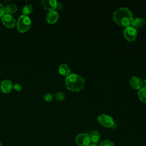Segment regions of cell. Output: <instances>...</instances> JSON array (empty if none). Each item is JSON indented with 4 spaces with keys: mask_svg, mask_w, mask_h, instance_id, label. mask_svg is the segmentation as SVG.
I'll list each match as a JSON object with an SVG mask.
<instances>
[{
    "mask_svg": "<svg viewBox=\"0 0 146 146\" xmlns=\"http://www.w3.org/2000/svg\"><path fill=\"white\" fill-rule=\"evenodd\" d=\"M4 10L5 13H6V14L12 15L17 11L18 7L15 4L11 3L5 6V7H4Z\"/></svg>",
    "mask_w": 146,
    "mask_h": 146,
    "instance_id": "obj_14",
    "label": "cell"
},
{
    "mask_svg": "<svg viewBox=\"0 0 146 146\" xmlns=\"http://www.w3.org/2000/svg\"><path fill=\"white\" fill-rule=\"evenodd\" d=\"M90 140H91V143H92V144H96L99 143L100 139V133L96 131V130H95V131H93L90 135Z\"/></svg>",
    "mask_w": 146,
    "mask_h": 146,
    "instance_id": "obj_15",
    "label": "cell"
},
{
    "mask_svg": "<svg viewBox=\"0 0 146 146\" xmlns=\"http://www.w3.org/2000/svg\"><path fill=\"white\" fill-rule=\"evenodd\" d=\"M43 7L47 10L52 11L56 9L58 2L55 0H43L41 1Z\"/></svg>",
    "mask_w": 146,
    "mask_h": 146,
    "instance_id": "obj_10",
    "label": "cell"
},
{
    "mask_svg": "<svg viewBox=\"0 0 146 146\" xmlns=\"http://www.w3.org/2000/svg\"><path fill=\"white\" fill-rule=\"evenodd\" d=\"M5 14V10L3 5L0 2V18H2Z\"/></svg>",
    "mask_w": 146,
    "mask_h": 146,
    "instance_id": "obj_22",
    "label": "cell"
},
{
    "mask_svg": "<svg viewBox=\"0 0 146 146\" xmlns=\"http://www.w3.org/2000/svg\"><path fill=\"white\" fill-rule=\"evenodd\" d=\"M143 86L144 87H146V79H144V80L143 81Z\"/></svg>",
    "mask_w": 146,
    "mask_h": 146,
    "instance_id": "obj_24",
    "label": "cell"
},
{
    "mask_svg": "<svg viewBox=\"0 0 146 146\" xmlns=\"http://www.w3.org/2000/svg\"><path fill=\"white\" fill-rule=\"evenodd\" d=\"M55 99L59 101V102H62L64 100V95L63 92H58L56 94H55Z\"/></svg>",
    "mask_w": 146,
    "mask_h": 146,
    "instance_id": "obj_18",
    "label": "cell"
},
{
    "mask_svg": "<svg viewBox=\"0 0 146 146\" xmlns=\"http://www.w3.org/2000/svg\"><path fill=\"white\" fill-rule=\"evenodd\" d=\"M53 99V95L50 93H47L44 96V100L47 102H50Z\"/></svg>",
    "mask_w": 146,
    "mask_h": 146,
    "instance_id": "obj_20",
    "label": "cell"
},
{
    "mask_svg": "<svg viewBox=\"0 0 146 146\" xmlns=\"http://www.w3.org/2000/svg\"><path fill=\"white\" fill-rule=\"evenodd\" d=\"M129 84L133 88L139 90L143 86V81L139 77L133 76L129 80Z\"/></svg>",
    "mask_w": 146,
    "mask_h": 146,
    "instance_id": "obj_11",
    "label": "cell"
},
{
    "mask_svg": "<svg viewBox=\"0 0 146 146\" xmlns=\"http://www.w3.org/2000/svg\"><path fill=\"white\" fill-rule=\"evenodd\" d=\"M13 88H14L15 91L19 92V91H21V90H22V86H21V84H18V83H16V84H15L13 86Z\"/></svg>",
    "mask_w": 146,
    "mask_h": 146,
    "instance_id": "obj_21",
    "label": "cell"
},
{
    "mask_svg": "<svg viewBox=\"0 0 146 146\" xmlns=\"http://www.w3.org/2000/svg\"><path fill=\"white\" fill-rule=\"evenodd\" d=\"M33 6L29 4V5H26L22 9V15H26L27 16L28 15H30L32 11H33Z\"/></svg>",
    "mask_w": 146,
    "mask_h": 146,
    "instance_id": "obj_17",
    "label": "cell"
},
{
    "mask_svg": "<svg viewBox=\"0 0 146 146\" xmlns=\"http://www.w3.org/2000/svg\"><path fill=\"white\" fill-rule=\"evenodd\" d=\"M1 91L5 94L10 93L13 88V85L11 80L6 79L2 80L0 84Z\"/></svg>",
    "mask_w": 146,
    "mask_h": 146,
    "instance_id": "obj_8",
    "label": "cell"
},
{
    "mask_svg": "<svg viewBox=\"0 0 146 146\" xmlns=\"http://www.w3.org/2000/svg\"><path fill=\"white\" fill-rule=\"evenodd\" d=\"M97 120L98 122L104 127L111 128L114 125L113 118L106 114H100L98 116Z\"/></svg>",
    "mask_w": 146,
    "mask_h": 146,
    "instance_id": "obj_4",
    "label": "cell"
},
{
    "mask_svg": "<svg viewBox=\"0 0 146 146\" xmlns=\"http://www.w3.org/2000/svg\"><path fill=\"white\" fill-rule=\"evenodd\" d=\"M84 79L76 74H70L65 79V84L69 90L76 92L81 90L84 87Z\"/></svg>",
    "mask_w": 146,
    "mask_h": 146,
    "instance_id": "obj_2",
    "label": "cell"
},
{
    "mask_svg": "<svg viewBox=\"0 0 146 146\" xmlns=\"http://www.w3.org/2000/svg\"><path fill=\"white\" fill-rule=\"evenodd\" d=\"M63 7V5L61 2H58L57 5H56V9L59 10H61Z\"/></svg>",
    "mask_w": 146,
    "mask_h": 146,
    "instance_id": "obj_23",
    "label": "cell"
},
{
    "mask_svg": "<svg viewBox=\"0 0 146 146\" xmlns=\"http://www.w3.org/2000/svg\"><path fill=\"white\" fill-rule=\"evenodd\" d=\"M123 34L125 39L129 42L134 41L137 35L136 29L131 26H127L124 30Z\"/></svg>",
    "mask_w": 146,
    "mask_h": 146,
    "instance_id": "obj_5",
    "label": "cell"
},
{
    "mask_svg": "<svg viewBox=\"0 0 146 146\" xmlns=\"http://www.w3.org/2000/svg\"><path fill=\"white\" fill-rule=\"evenodd\" d=\"M88 146H98V145H96L95 144H90Z\"/></svg>",
    "mask_w": 146,
    "mask_h": 146,
    "instance_id": "obj_25",
    "label": "cell"
},
{
    "mask_svg": "<svg viewBox=\"0 0 146 146\" xmlns=\"http://www.w3.org/2000/svg\"><path fill=\"white\" fill-rule=\"evenodd\" d=\"M0 146H2V144H1V143L0 142Z\"/></svg>",
    "mask_w": 146,
    "mask_h": 146,
    "instance_id": "obj_26",
    "label": "cell"
},
{
    "mask_svg": "<svg viewBox=\"0 0 146 146\" xmlns=\"http://www.w3.org/2000/svg\"><path fill=\"white\" fill-rule=\"evenodd\" d=\"M2 22L7 28H13L16 25V21L12 15L5 14L2 17Z\"/></svg>",
    "mask_w": 146,
    "mask_h": 146,
    "instance_id": "obj_7",
    "label": "cell"
},
{
    "mask_svg": "<svg viewBox=\"0 0 146 146\" xmlns=\"http://www.w3.org/2000/svg\"><path fill=\"white\" fill-rule=\"evenodd\" d=\"M75 142L79 146H88L91 143L90 135L87 133H79L75 137Z\"/></svg>",
    "mask_w": 146,
    "mask_h": 146,
    "instance_id": "obj_6",
    "label": "cell"
},
{
    "mask_svg": "<svg viewBox=\"0 0 146 146\" xmlns=\"http://www.w3.org/2000/svg\"><path fill=\"white\" fill-rule=\"evenodd\" d=\"M59 18V14L56 10L50 11L46 15V19L48 24L52 25L55 23Z\"/></svg>",
    "mask_w": 146,
    "mask_h": 146,
    "instance_id": "obj_9",
    "label": "cell"
},
{
    "mask_svg": "<svg viewBox=\"0 0 146 146\" xmlns=\"http://www.w3.org/2000/svg\"><path fill=\"white\" fill-rule=\"evenodd\" d=\"M114 21L121 26H130L133 20L132 12L127 7H122L116 10L113 14Z\"/></svg>",
    "mask_w": 146,
    "mask_h": 146,
    "instance_id": "obj_1",
    "label": "cell"
},
{
    "mask_svg": "<svg viewBox=\"0 0 146 146\" xmlns=\"http://www.w3.org/2000/svg\"><path fill=\"white\" fill-rule=\"evenodd\" d=\"M137 95L139 99L141 102L146 103V87H142L139 89Z\"/></svg>",
    "mask_w": 146,
    "mask_h": 146,
    "instance_id": "obj_16",
    "label": "cell"
},
{
    "mask_svg": "<svg viewBox=\"0 0 146 146\" xmlns=\"http://www.w3.org/2000/svg\"><path fill=\"white\" fill-rule=\"evenodd\" d=\"M99 146H115V145L112 141L106 140L101 142Z\"/></svg>",
    "mask_w": 146,
    "mask_h": 146,
    "instance_id": "obj_19",
    "label": "cell"
},
{
    "mask_svg": "<svg viewBox=\"0 0 146 146\" xmlns=\"http://www.w3.org/2000/svg\"><path fill=\"white\" fill-rule=\"evenodd\" d=\"M146 23V21L143 18H135V19H133L131 24L130 26L133 27L134 28L136 29H140L143 27Z\"/></svg>",
    "mask_w": 146,
    "mask_h": 146,
    "instance_id": "obj_12",
    "label": "cell"
},
{
    "mask_svg": "<svg viewBox=\"0 0 146 146\" xmlns=\"http://www.w3.org/2000/svg\"><path fill=\"white\" fill-rule=\"evenodd\" d=\"M17 28L19 32L21 33H24L27 31L31 25V19L28 16L21 15L16 23Z\"/></svg>",
    "mask_w": 146,
    "mask_h": 146,
    "instance_id": "obj_3",
    "label": "cell"
},
{
    "mask_svg": "<svg viewBox=\"0 0 146 146\" xmlns=\"http://www.w3.org/2000/svg\"><path fill=\"white\" fill-rule=\"evenodd\" d=\"M58 71L63 76H67L70 74L71 70L70 67L66 64H60L58 67Z\"/></svg>",
    "mask_w": 146,
    "mask_h": 146,
    "instance_id": "obj_13",
    "label": "cell"
}]
</instances>
